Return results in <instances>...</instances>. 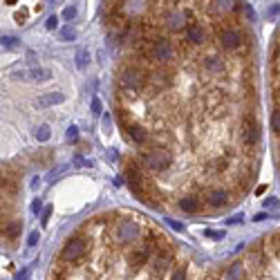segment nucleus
I'll return each mask as SVG.
<instances>
[{"label": "nucleus", "mask_w": 280, "mask_h": 280, "mask_svg": "<svg viewBox=\"0 0 280 280\" xmlns=\"http://www.w3.org/2000/svg\"><path fill=\"white\" fill-rule=\"evenodd\" d=\"M142 168L153 173H166L173 166V153L168 146H153L142 153V162H137Z\"/></svg>", "instance_id": "f257e3e1"}, {"label": "nucleus", "mask_w": 280, "mask_h": 280, "mask_svg": "<svg viewBox=\"0 0 280 280\" xmlns=\"http://www.w3.org/2000/svg\"><path fill=\"white\" fill-rule=\"evenodd\" d=\"M142 235H144V226L139 224L137 220H132V218L119 220V224L114 226V240H117V242H121V244L137 242Z\"/></svg>", "instance_id": "f03ea898"}, {"label": "nucleus", "mask_w": 280, "mask_h": 280, "mask_svg": "<svg viewBox=\"0 0 280 280\" xmlns=\"http://www.w3.org/2000/svg\"><path fill=\"white\" fill-rule=\"evenodd\" d=\"M85 253H88V242L76 235V238H70L65 244H63L61 258L65 260V262H76V260H81Z\"/></svg>", "instance_id": "7ed1b4c3"}, {"label": "nucleus", "mask_w": 280, "mask_h": 280, "mask_svg": "<svg viewBox=\"0 0 280 280\" xmlns=\"http://www.w3.org/2000/svg\"><path fill=\"white\" fill-rule=\"evenodd\" d=\"M12 79H18V81H50L52 79V72L45 70V67H32V70H18L12 74Z\"/></svg>", "instance_id": "20e7f679"}, {"label": "nucleus", "mask_w": 280, "mask_h": 280, "mask_svg": "<svg viewBox=\"0 0 280 280\" xmlns=\"http://www.w3.org/2000/svg\"><path fill=\"white\" fill-rule=\"evenodd\" d=\"M204 202L211 206V209H222L231 202V193L226 188H209L204 193Z\"/></svg>", "instance_id": "39448f33"}, {"label": "nucleus", "mask_w": 280, "mask_h": 280, "mask_svg": "<svg viewBox=\"0 0 280 280\" xmlns=\"http://www.w3.org/2000/svg\"><path fill=\"white\" fill-rule=\"evenodd\" d=\"M123 130L128 132V137L132 139L134 144H139V146H144V144H148V139H151V134H148V130L144 128L142 123H125Z\"/></svg>", "instance_id": "423d86ee"}, {"label": "nucleus", "mask_w": 280, "mask_h": 280, "mask_svg": "<svg viewBox=\"0 0 280 280\" xmlns=\"http://www.w3.org/2000/svg\"><path fill=\"white\" fill-rule=\"evenodd\" d=\"M63 101H65V96L61 92H50V94L38 96V99L34 101V105H36V108H54V105L63 103Z\"/></svg>", "instance_id": "0eeeda50"}, {"label": "nucleus", "mask_w": 280, "mask_h": 280, "mask_svg": "<svg viewBox=\"0 0 280 280\" xmlns=\"http://www.w3.org/2000/svg\"><path fill=\"white\" fill-rule=\"evenodd\" d=\"M271 67H273V76H276V88H280V30L276 34V43H273Z\"/></svg>", "instance_id": "6e6552de"}, {"label": "nucleus", "mask_w": 280, "mask_h": 280, "mask_svg": "<svg viewBox=\"0 0 280 280\" xmlns=\"http://www.w3.org/2000/svg\"><path fill=\"white\" fill-rule=\"evenodd\" d=\"M180 209L184 211V213H197V211L202 209V202L197 195H184L180 200Z\"/></svg>", "instance_id": "1a4fd4ad"}, {"label": "nucleus", "mask_w": 280, "mask_h": 280, "mask_svg": "<svg viewBox=\"0 0 280 280\" xmlns=\"http://www.w3.org/2000/svg\"><path fill=\"white\" fill-rule=\"evenodd\" d=\"M21 229H23L21 220H9V222L3 224V233H5L7 240H16L18 235H21Z\"/></svg>", "instance_id": "9d476101"}, {"label": "nucleus", "mask_w": 280, "mask_h": 280, "mask_svg": "<svg viewBox=\"0 0 280 280\" xmlns=\"http://www.w3.org/2000/svg\"><path fill=\"white\" fill-rule=\"evenodd\" d=\"M224 280H244V267L240 262L231 264V267L224 271Z\"/></svg>", "instance_id": "9b49d317"}, {"label": "nucleus", "mask_w": 280, "mask_h": 280, "mask_svg": "<svg viewBox=\"0 0 280 280\" xmlns=\"http://www.w3.org/2000/svg\"><path fill=\"white\" fill-rule=\"evenodd\" d=\"M50 137H52V130H50V125H38V128H36V142L45 144Z\"/></svg>", "instance_id": "f8f14e48"}, {"label": "nucleus", "mask_w": 280, "mask_h": 280, "mask_svg": "<svg viewBox=\"0 0 280 280\" xmlns=\"http://www.w3.org/2000/svg\"><path fill=\"white\" fill-rule=\"evenodd\" d=\"M90 63V54L85 50H79L76 52V65H79V70H85Z\"/></svg>", "instance_id": "ddd939ff"}, {"label": "nucleus", "mask_w": 280, "mask_h": 280, "mask_svg": "<svg viewBox=\"0 0 280 280\" xmlns=\"http://www.w3.org/2000/svg\"><path fill=\"white\" fill-rule=\"evenodd\" d=\"M76 38V32L72 30V27H65V30H61V41H74Z\"/></svg>", "instance_id": "4468645a"}, {"label": "nucleus", "mask_w": 280, "mask_h": 280, "mask_svg": "<svg viewBox=\"0 0 280 280\" xmlns=\"http://www.w3.org/2000/svg\"><path fill=\"white\" fill-rule=\"evenodd\" d=\"M0 43H3V45H7V47H16V45H18V38H14V36H3V38H0Z\"/></svg>", "instance_id": "2eb2a0df"}, {"label": "nucleus", "mask_w": 280, "mask_h": 280, "mask_svg": "<svg viewBox=\"0 0 280 280\" xmlns=\"http://www.w3.org/2000/svg\"><path fill=\"white\" fill-rule=\"evenodd\" d=\"M45 27H47V30H56V27H59V18L50 16V18H47V23H45Z\"/></svg>", "instance_id": "dca6fc26"}, {"label": "nucleus", "mask_w": 280, "mask_h": 280, "mask_svg": "<svg viewBox=\"0 0 280 280\" xmlns=\"http://www.w3.org/2000/svg\"><path fill=\"white\" fill-rule=\"evenodd\" d=\"M173 280H186V269L180 267L175 273H173Z\"/></svg>", "instance_id": "f3484780"}, {"label": "nucleus", "mask_w": 280, "mask_h": 280, "mask_svg": "<svg viewBox=\"0 0 280 280\" xmlns=\"http://www.w3.org/2000/svg\"><path fill=\"white\" fill-rule=\"evenodd\" d=\"M38 238H41V235L34 231V233L30 235V240H27V244H30V247H36V244H38Z\"/></svg>", "instance_id": "a211bd4d"}, {"label": "nucleus", "mask_w": 280, "mask_h": 280, "mask_svg": "<svg viewBox=\"0 0 280 280\" xmlns=\"http://www.w3.org/2000/svg\"><path fill=\"white\" fill-rule=\"evenodd\" d=\"M63 16H65V18H70V21H72V18L76 16V9H74V7H67L65 12H63Z\"/></svg>", "instance_id": "6ab92c4d"}, {"label": "nucleus", "mask_w": 280, "mask_h": 280, "mask_svg": "<svg viewBox=\"0 0 280 280\" xmlns=\"http://www.w3.org/2000/svg\"><path fill=\"white\" fill-rule=\"evenodd\" d=\"M67 137H70V139H76V137H79V128H76V125H72V128L67 130Z\"/></svg>", "instance_id": "aec40b11"}, {"label": "nucleus", "mask_w": 280, "mask_h": 280, "mask_svg": "<svg viewBox=\"0 0 280 280\" xmlns=\"http://www.w3.org/2000/svg\"><path fill=\"white\" fill-rule=\"evenodd\" d=\"M50 215H52V206H47V209L43 211V224H47V222H50Z\"/></svg>", "instance_id": "412c9836"}, {"label": "nucleus", "mask_w": 280, "mask_h": 280, "mask_svg": "<svg viewBox=\"0 0 280 280\" xmlns=\"http://www.w3.org/2000/svg\"><path fill=\"white\" fill-rule=\"evenodd\" d=\"M41 209H43L41 200H34V202H32V211H34V213H38V211H41Z\"/></svg>", "instance_id": "4be33fe9"}, {"label": "nucleus", "mask_w": 280, "mask_h": 280, "mask_svg": "<svg viewBox=\"0 0 280 280\" xmlns=\"http://www.w3.org/2000/svg\"><path fill=\"white\" fill-rule=\"evenodd\" d=\"M206 233H209V238H215V240H222V231H206Z\"/></svg>", "instance_id": "5701e85b"}, {"label": "nucleus", "mask_w": 280, "mask_h": 280, "mask_svg": "<svg viewBox=\"0 0 280 280\" xmlns=\"http://www.w3.org/2000/svg\"><path fill=\"white\" fill-rule=\"evenodd\" d=\"M92 110H94V114H99V112H101V101H99V99H94V101H92Z\"/></svg>", "instance_id": "b1692460"}, {"label": "nucleus", "mask_w": 280, "mask_h": 280, "mask_svg": "<svg viewBox=\"0 0 280 280\" xmlns=\"http://www.w3.org/2000/svg\"><path fill=\"white\" fill-rule=\"evenodd\" d=\"M171 226H173L175 231H182V224H180V222H175V220H171Z\"/></svg>", "instance_id": "393cba45"}, {"label": "nucleus", "mask_w": 280, "mask_h": 280, "mask_svg": "<svg viewBox=\"0 0 280 280\" xmlns=\"http://www.w3.org/2000/svg\"><path fill=\"white\" fill-rule=\"evenodd\" d=\"M25 278H27V269H23V271L16 276V280H25Z\"/></svg>", "instance_id": "a878e982"}]
</instances>
